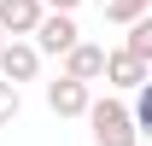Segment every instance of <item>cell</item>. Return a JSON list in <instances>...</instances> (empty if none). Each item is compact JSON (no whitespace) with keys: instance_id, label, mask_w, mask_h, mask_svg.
Instances as JSON below:
<instances>
[{"instance_id":"cell-1","label":"cell","mask_w":152,"mask_h":146,"mask_svg":"<svg viewBox=\"0 0 152 146\" xmlns=\"http://www.w3.org/2000/svg\"><path fill=\"white\" fill-rule=\"evenodd\" d=\"M88 128H94V146H140L134 111L123 105L117 93H105V99H94V105H88Z\"/></svg>"},{"instance_id":"cell-2","label":"cell","mask_w":152,"mask_h":146,"mask_svg":"<svg viewBox=\"0 0 152 146\" xmlns=\"http://www.w3.org/2000/svg\"><path fill=\"white\" fill-rule=\"evenodd\" d=\"M88 105H94V82H76V76L47 82V111L53 117H88Z\"/></svg>"},{"instance_id":"cell-3","label":"cell","mask_w":152,"mask_h":146,"mask_svg":"<svg viewBox=\"0 0 152 146\" xmlns=\"http://www.w3.org/2000/svg\"><path fill=\"white\" fill-rule=\"evenodd\" d=\"M82 41V29H76V12H47V18L35 23V47L41 53H53V58H64Z\"/></svg>"},{"instance_id":"cell-4","label":"cell","mask_w":152,"mask_h":146,"mask_svg":"<svg viewBox=\"0 0 152 146\" xmlns=\"http://www.w3.org/2000/svg\"><path fill=\"white\" fill-rule=\"evenodd\" d=\"M35 70H41V47L35 41L12 35L6 47H0V76H6V82H35Z\"/></svg>"},{"instance_id":"cell-5","label":"cell","mask_w":152,"mask_h":146,"mask_svg":"<svg viewBox=\"0 0 152 146\" xmlns=\"http://www.w3.org/2000/svg\"><path fill=\"white\" fill-rule=\"evenodd\" d=\"M146 76H152V64H146V58H134L129 47H117V53H105V82H111L117 93H134L140 82H146Z\"/></svg>"},{"instance_id":"cell-6","label":"cell","mask_w":152,"mask_h":146,"mask_svg":"<svg viewBox=\"0 0 152 146\" xmlns=\"http://www.w3.org/2000/svg\"><path fill=\"white\" fill-rule=\"evenodd\" d=\"M41 18H47L41 0H0V29H6V35H35Z\"/></svg>"},{"instance_id":"cell-7","label":"cell","mask_w":152,"mask_h":146,"mask_svg":"<svg viewBox=\"0 0 152 146\" xmlns=\"http://www.w3.org/2000/svg\"><path fill=\"white\" fill-rule=\"evenodd\" d=\"M64 76H76V82H99V76H105V47L76 41L70 53H64Z\"/></svg>"},{"instance_id":"cell-8","label":"cell","mask_w":152,"mask_h":146,"mask_svg":"<svg viewBox=\"0 0 152 146\" xmlns=\"http://www.w3.org/2000/svg\"><path fill=\"white\" fill-rule=\"evenodd\" d=\"M123 47H129L134 58H146V64H152V12L129 23V35H123Z\"/></svg>"},{"instance_id":"cell-9","label":"cell","mask_w":152,"mask_h":146,"mask_svg":"<svg viewBox=\"0 0 152 146\" xmlns=\"http://www.w3.org/2000/svg\"><path fill=\"white\" fill-rule=\"evenodd\" d=\"M146 12H152V0H105V23H123V29Z\"/></svg>"},{"instance_id":"cell-10","label":"cell","mask_w":152,"mask_h":146,"mask_svg":"<svg viewBox=\"0 0 152 146\" xmlns=\"http://www.w3.org/2000/svg\"><path fill=\"white\" fill-rule=\"evenodd\" d=\"M134 128H140V140H152V76L146 82H140V88H134Z\"/></svg>"},{"instance_id":"cell-11","label":"cell","mask_w":152,"mask_h":146,"mask_svg":"<svg viewBox=\"0 0 152 146\" xmlns=\"http://www.w3.org/2000/svg\"><path fill=\"white\" fill-rule=\"evenodd\" d=\"M18 111H23L18 82H6V76H0V128H6V123H18Z\"/></svg>"},{"instance_id":"cell-12","label":"cell","mask_w":152,"mask_h":146,"mask_svg":"<svg viewBox=\"0 0 152 146\" xmlns=\"http://www.w3.org/2000/svg\"><path fill=\"white\" fill-rule=\"evenodd\" d=\"M41 6H47V12H76L82 0H41Z\"/></svg>"},{"instance_id":"cell-13","label":"cell","mask_w":152,"mask_h":146,"mask_svg":"<svg viewBox=\"0 0 152 146\" xmlns=\"http://www.w3.org/2000/svg\"><path fill=\"white\" fill-rule=\"evenodd\" d=\"M0 47H6V29H0Z\"/></svg>"}]
</instances>
